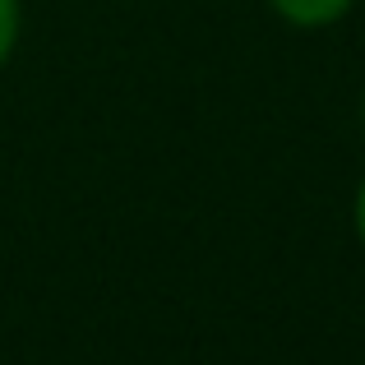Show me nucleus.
Wrapping results in <instances>:
<instances>
[{"label": "nucleus", "instance_id": "obj_1", "mask_svg": "<svg viewBox=\"0 0 365 365\" xmlns=\"http://www.w3.org/2000/svg\"><path fill=\"white\" fill-rule=\"evenodd\" d=\"M273 5H277V14L292 19V24L319 28V24H329V19H338L342 9H347V0H273Z\"/></svg>", "mask_w": 365, "mask_h": 365}, {"label": "nucleus", "instance_id": "obj_2", "mask_svg": "<svg viewBox=\"0 0 365 365\" xmlns=\"http://www.w3.org/2000/svg\"><path fill=\"white\" fill-rule=\"evenodd\" d=\"M14 33H19V5L14 0H0V61H5L9 46H14Z\"/></svg>", "mask_w": 365, "mask_h": 365}, {"label": "nucleus", "instance_id": "obj_3", "mask_svg": "<svg viewBox=\"0 0 365 365\" xmlns=\"http://www.w3.org/2000/svg\"><path fill=\"white\" fill-rule=\"evenodd\" d=\"M356 222H361V236H365V190H361V208H356Z\"/></svg>", "mask_w": 365, "mask_h": 365}]
</instances>
